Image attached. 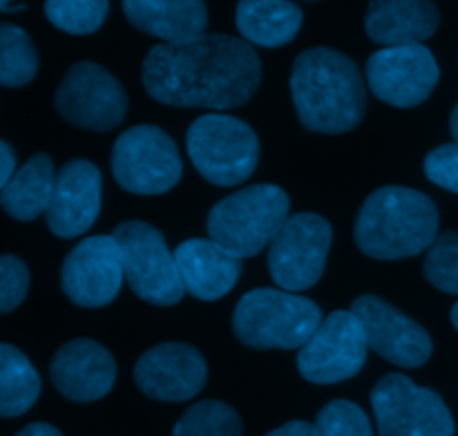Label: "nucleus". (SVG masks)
I'll return each instance as SVG.
<instances>
[{"label": "nucleus", "mask_w": 458, "mask_h": 436, "mask_svg": "<svg viewBox=\"0 0 458 436\" xmlns=\"http://www.w3.org/2000/svg\"><path fill=\"white\" fill-rule=\"evenodd\" d=\"M141 79L146 92L164 106L228 110L253 97L262 63L244 38L204 34L188 43L152 47Z\"/></svg>", "instance_id": "1"}, {"label": "nucleus", "mask_w": 458, "mask_h": 436, "mask_svg": "<svg viewBox=\"0 0 458 436\" xmlns=\"http://www.w3.org/2000/svg\"><path fill=\"white\" fill-rule=\"evenodd\" d=\"M291 97L300 124L311 133H349L367 112L360 70L352 58L329 47L307 49L295 58Z\"/></svg>", "instance_id": "2"}, {"label": "nucleus", "mask_w": 458, "mask_h": 436, "mask_svg": "<svg viewBox=\"0 0 458 436\" xmlns=\"http://www.w3.org/2000/svg\"><path fill=\"white\" fill-rule=\"evenodd\" d=\"M437 237V204L414 188H378L367 197L356 219L358 249L374 260L414 258Z\"/></svg>", "instance_id": "3"}, {"label": "nucleus", "mask_w": 458, "mask_h": 436, "mask_svg": "<svg viewBox=\"0 0 458 436\" xmlns=\"http://www.w3.org/2000/svg\"><path fill=\"white\" fill-rule=\"evenodd\" d=\"M289 195L276 184H255L242 188L210 209V240L235 258H253L271 246L289 219Z\"/></svg>", "instance_id": "4"}, {"label": "nucleus", "mask_w": 458, "mask_h": 436, "mask_svg": "<svg viewBox=\"0 0 458 436\" xmlns=\"http://www.w3.org/2000/svg\"><path fill=\"white\" fill-rule=\"evenodd\" d=\"M313 300L284 289H253L233 312V331L253 349H300L320 327Z\"/></svg>", "instance_id": "5"}, {"label": "nucleus", "mask_w": 458, "mask_h": 436, "mask_svg": "<svg viewBox=\"0 0 458 436\" xmlns=\"http://www.w3.org/2000/svg\"><path fill=\"white\" fill-rule=\"evenodd\" d=\"M186 148L197 173L215 186H237L258 168V134L237 116L213 112L195 119Z\"/></svg>", "instance_id": "6"}, {"label": "nucleus", "mask_w": 458, "mask_h": 436, "mask_svg": "<svg viewBox=\"0 0 458 436\" xmlns=\"http://www.w3.org/2000/svg\"><path fill=\"white\" fill-rule=\"evenodd\" d=\"M112 235L119 242L125 282L139 298L157 307H173L183 298L174 253L155 227L132 219L119 224Z\"/></svg>", "instance_id": "7"}, {"label": "nucleus", "mask_w": 458, "mask_h": 436, "mask_svg": "<svg viewBox=\"0 0 458 436\" xmlns=\"http://www.w3.org/2000/svg\"><path fill=\"white\" fill-rule=\"evenodd\" d=\"M177 143L157 125H132L112 148V175L134 195H164L182 179Z\"/></svg>", "instance_id": "8"}, {"label": "nucleus", "mask_w": 458, "mask_h": 436, "mask_svg": "<svg viewBox=\"0 0 458 436\" xmlns=\"http://www.w3.org/2000/svg\"><path fill=\"white\" fill-rule=\"evenodd\" d=\"M380 436H454L456 425L445 401L403 374H387L371 389Z\"/></svg>", "instance_id": "9"}, {"label": "nucleus", "mask_w": 458, "mask_h": 436, "mask_svg": "<svg viewBox=\"0 0 458 436\" xmlns=\"http://www.w3.org/2000/svg\"><path fill=\"white\" fill-rule=\"evenodd\" d=\"M331 237V224L320 215H289L268 246V271L273 282L291 294L311 289L325 273Z\"/></svg>", "instance_id": "10"}, {"label": "nucleus", "mask_w": 458, "mask_h": 436, "mask_svg": "<svg viewBox=\"0 0 458 436\" xmlns=\"http://www.w3.org/2000/svg\"><path fill=\"white\" fill-rule=\"evenodd\" d=\"M56 110L67 124L107 133L125 119L128 94L123 85L97 63L81 61L67 70L56 90Z\"/></svg>", "instance_id": "11"}, {"label": "nucleus", "mask_w": 458, "mask_h": 436, "mask_svg": "<svg viewBox=\"0 0 458 436\" xmlns=\"http://www.w3.org/2000/svg\"><path fill=\"white\" fill-rule=\"evenodd\" d=\"M367 352L365 329L352 309L334 312L298 349V372L309 383H343L362 370Z\"/></svg>", "instance_id": "12"}, {"label": "nucleus", "mask_w": 458, "mask_h": 436, "mask_svg": "<svg viewBox=\"0 0 458 436\" xmlns=\"http://www.w3.org/2000/svg\"><path fill=\"white\" fill-rule=\"evenodd\" d=\"M438 63L425 45L383 47L367 61V83L374 97L394 107H416L437 88Z\"/></svg>", "instance_id": "13"}, {"label": "nucleus", "mask_w": 458, "mask_h": 436, "mask_svg": "<svg viewBox=\"0 0 458 436\" xmlns=\"http://www.w3.org/2000/svg\"><path fill=\"white\" fill-rule=\"evenodd\" d=\"M352 313L365 329L367 347L385 361L405 370H414L425 365L432 356L434 345L428 331L378 295L356 298Z\"/></svg>", "instance_id": "14"}, {"label": "nucleus", "mask_w": 458, "mask_h": 436, "mask_svg": "<svg viewBox=\"0 0 458 436\" xmlns=\"http://www.w3.org/2000/svg\"><path fill=\"white\" fill-rule=\"evenodd\" d=\"M123 258L114 235H94L70 251L61 269L67 298L85 309L106 307L119 295Z\"/></svg>", "instance_id": "15"}, {"label": "nucleus", "mask_w": 458, "mask_h": 436, "mask_svg": "<svg viewBox=\"0 0 458 436\" xmlns=\"http://www.w3.org/2000/svg\"><path fill=\"white\" fill-rule=\"evenodd\" d=\"M208 367L192 345L164 343L148 349L134 367L137 388L164 403L191 401L204 389Z\"/></svg>", "instance_id": "16"}, {"label": "nucleus", "mask_w": 458, "mask_h": 436, "mask_svg": "<svg viewBox=\"0 0 458 436\" xmlns=\"http://www.w3.org/2000/svg\"><path fill=\"white\" fill-rule=\"evenodd\" d=\"M101 210V173L88 159H72L58 170L52 201L45 213L49 231L56 237L83 235Z\"/></svg>", "instance_id": "17"}, {"label": "nucleus", "mask_w": 458, "mask_h": 436, "mask_svg": "<svg viewBox=\"0 0 458 436\" xmlns=\"http://www.w3.org/2000/svg\"><path fill=\"white\" fill-rule=\"evenodd\" d=\"M49 376L58 392L74 403H92L106 397L116 379L112 354L89 338L63 345L52 358Z\"/></svg>", "instance_id": "18"}, {"label": "nucleus", "mask_w": 458, "mask_h": 436, "mask_svg": "<svg viewBox=\"0 0 458 436\" xmlns=\"http://www.w3.org/2000/svg\"><path fill=\"white\" fill-rule=\"evenodd\" d=\"M174 262L186 294L206 303L224 298L235 286L242 273L240 258L222 249L217 242L201 237L179 244L174 251Z\"/></svg>", "instance_id": "19"}, {"label": "nucleus", "mask_w": 458, "mask_h": 436, "mask_svg": "<svg viewBox=\"0 0 458 436\" xmlns=\"http://www.w3.org/2000/svg\"><path fill=\"white\" fill-rule=\"evenodd\" d=\"M441 13L432 0H371L365 30L374 43L385 47L423 45L437 34Z\"/></svg>", "instance_id": "20"}, {"label": "nucleus", "mask_w": 458, "mask_h": 436, "mask_svg": "<svg viewBox=\"0 0 458 436\" xmlns=\"http://www.w3.org/2000/svg\"><path fill=\"white\" fill-rule=\"evenodd\" d=\"M123 12L137 30L165 45L199 38L208 25L204 0H123Z\"/></svg>", "instance_id": "21"}, {"label": "nucleus", "mask_w": 458, "mask_h": 436, "mask_svg": "<svg viewBox=\"0 0 458 436\" xmlns=\"http://www.w3.org/2000/svg\"><path fill=\"white\" fill-rule=\"evenodd\" d=\"M302 9L291 0H240L235 22L246 43L282 47L298 36Z\"/></svg>", "instance_id": "22"}, {"label": "nucleus", "mask_w": 458, "mask_h": 436, "mask_svg": "<svg viewBox=\"0 0 458 436\" xmlns=\"http://www.w3.org/2000/svg\"><path fill=\"white\" fill-rule=\"evenodd\" d=\"M54 164L47 155H34L0 191V206L18 222H31L47 213L54 192Z\"/></svg>", "instance_id": "23"}, {"label": "nucleus", "mask_w": 458, "mask_h": 436, "mask_svg": "<svg viewBox=\"0 0 458 436\" xmlns=\"http://www.w3.org/2000/svg\"><path fill=\"white\" fill-rule=\"evenodd\" d=\"M40 394V376L30 358L0 343V416L12 419L30 410Z\"/></svg>", "instance_id": "24"}, {"label": "nucleus", "mask_w": 458, "mask_h": 436, "mask_svg": "<svg viewBox=\"0 0 458 436\" xmlns=\"http://www.w3.org/2000/svg\"><path fill=\"white\" fill-rule=\"evenodd\" d=\"M38 72V54L25 30L0 22V85L21 88Z\"/></svg>", "instance_id": "25"}, {"label": "nucleus", "mask_w": 458, "mask_h": 436, "mask_svg": "<svg viewBox=\"0 0 458 436\" xmlns=\"http://www.w3.org/2000/svg\"><path fill=\"white\" fill-rule=\"evenodd\" d=\"M173 436H242V421L226 403L201 401L183 412Z\"/></svg>", "instance_id": "26"}, {"label": "nucleus", "mask_w": 458, "mask_h": 436, "mask_svg": "<svg viewBox=\"0 0 458 436\" xmlns=\"http://www.w3.org/2000/svg\"><path fill=\"white\" fill-rule=\"evenodd\" d=\"M107 9V0H45L49 22L74 36L97 31L106 21Z\"/></svg>", "instance_id": "27"}, {"label": "nucleus", "mask_w": 458, "mask_h": 436, "mask_svg": "<svg viewBox=\"0 0 458 436\" xmlns=\"http://www.w3.org/2000/svg\"><path fill=\"white\" fill-rule=\"evenodd\" d=\"M313 436H374L369 416L352 401H331L318 412Z\"/></svg>", "instance_id": "28"}, {"label": "nucleus", "mask_w": 458, "mask_h": 436, "mask_svg": "<svg viewBox=\"0 0 458 436\" xmlns=\"http://www.w3.org/2000/svg\"><path fill=\"white\" fill-rule=\"evenodd\" d=\"M423 273L438 291L458 295V233H441L428 249Z\"/></svg>", "instance_id": "29"}, {"label": "nucleus", "mask_w": 458, "mask_h": 436, "mask_svg": "<svg viewBox=\"0 0 458 436\" xmlns=\"http://www.w3.org/2000/svg\"><path fill=\"white\" fill-rule=\"evenodd\" d=\"M30 289L27 264L16 255H0V313H9L25 300Z\"/></svg>", "instance_id": "30"}, {"label": "nucleus", "mask_w": 458, "mask_h": 436, "mask_svg": "<svg viewBox=\"0 0 458 436\" xmlns=\"http://www.w3.org/2000/svg\"><path fill=\"white\" fill-rule=\"evenodd\" d=\"M425 175L432 184L458 195V143L434 148L425 157Z\"/></svg>", "instance_id": "31"}, {"label": "nucleus", "mask_w": 458, "mask_h": 436, "mask_svg": "<svg viewBox=\"0 0 458 436\" xmlns=\"http://www.w3.org/2000/svg\"><path fill=\"white\" fill-rule=\"evenodd\" d=\"M13 173H16V155H13L9 143L0 141V191L7 186Z\"/></svg>", "instance_id": "32"}, {"label": "nucleus", "mask_w": 458, "mask_h": 436, "mask_svg": "<svg viewBox=\"0 0 458 436\" xmlns=\"http://www.w3.org/2000/svg\"><path fill=\"white\" fill-rule=\"evenodd\" d=\"M267 436H313V425L307 421H291L282 428L271 430Z\"/></svg>", "instance_id": "33"}, {"label": "nucleus", "mask_w": 458, "mask_h": 436, "mask_svg": "<svg viewBox=\"0 0 458 436\" xmlns=\"http://www.w3.org/2000/svg\"><path fill=\"white\" fill-rule=\"evenodd\" d=\"M16 436H63L54 425L47 423H31L25 430H21Z\"/></svg>", "instance_id": "34"}, {"label": "nucleus", "mask_w": 458, "mask_h": 436, "mask_svg": "<svg viewBox=\"0 0 458 436\" xmlns=\"http://www.w3.org/2000/svg\"><path fill=\"white\" fill-rule=\"evenodd\" d=\"M22 4L18 0H0V12H21Z\"/></svg>", "instance_id": "35"}, {"label": "nucleus", "mask_w": 458, "mask_h": 436, "mask_svg": "<svg viewBox=\"0 0 458 436\" xmlns=\"http://www.w3.org/2000/svg\"><path fill=\"white\" fill-rule=\"evenodd\" d=\"M450 133L452 137H454V141L458 143V103L454 110H452V116H450Z\"/></svg>", "instance_id": "36"}, {"label": "nucleus", "mask_w": 458, "mask_h": 436, "mask_svg": "<svg viewBox=\"0 0 458 436\" xmlns=\"http://www.w3.org/2000/svg\"><path fill=\"white\" fill-rule=\"evenodd\" d=\"M450 318H452V325H454V329L458 331V303L454 304V309H452Z\"/></svg>", "instance_id": "37"}]
</instances>
